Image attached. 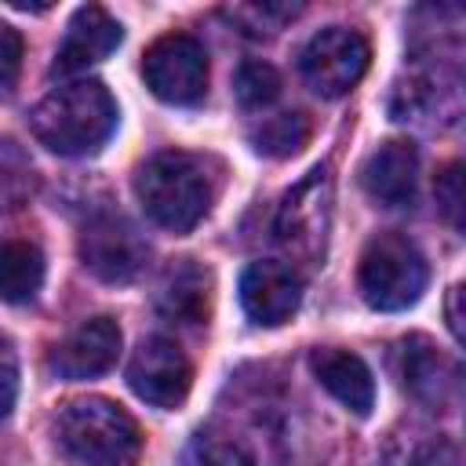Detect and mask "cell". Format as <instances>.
<instances>
[{
  "instance_id": "cell-18",
  "label": "cell",
  "mask_w": 466,
  "mask_h": 466,
  "mask_svg": "<svg viewBox=\"0 0 466 466\" xmlns=\"http://www.w3.org/2000/svg\"><path fill=\"white\" fill-rule=\"evenodd\" d=\"M178 466H255V459L237 437L218 430H197L182 448Z\"/></svg>"
},
{
  "instance_id": "cell-10",
  "label": "cell",
  "mask_w": 466,
  "mask_h": 466,
  "mask_svg": "<svg viewBox=\"0 0 466 466\" xmlns=\"http://www.w3.org/2000/svg\"><path fill=\"white\" fill-rule=\"evenodd\" d=\"M302 302V277L288 262L262 258L251 262L240 277V306L255 324L277 328L284 324Z\"/></svg>"
},
{
  "instance_id": "cell-20",
  "label": "cell",
  "mask_w": 466,
  "mask_h": 466,
  "mask_svg": "<svg viewBox=\"0 0 466 466\" xmlns=\"http://www.w3.org/2000/svg\"><path fill=\"white\" fill-rule=\"evenodd\" d=\"M33 182H36V175H33L25 149L0 135V215L22 208L33 193Z\"/></svg>"
},
{
  "instance_id": "cell-24",
  "label": "cell",
  "mask_w": 466,
  "mask_h": 466,
  "mask_svg": "<svg viewBox=\"0 0 466 466\" xmlns=\"http://www.w3.org/2000/svg\"><path fill=\"white\" fill-rule=\"evenodd\" d=\"M22 69V36L7 22H0V95H7Z\"/></svg>"
},
{
  "instance_id": "cell-27",
  "label": "cell",
  "mask_w": 466,
  "mask_h": 466,
  "mask_svg": "<svg viewBox=\"0 0 466 466\" xmlns=\"http://www.w3.org/2000/svg\"><path fill=\"white\" fill-rule=\"evenodd\" d=\"M459 302H462V288L455 284V288L448 291V306H444V309H448V328H451L455 339H462V309H459Z\"/></svg>"
},
{
  "instance_id": "cell-15",
  "label": "cell",
  "mask_w": 466,
  "mask_h": 466,
  "mask_svg": "<svg viewBox=\"0 0 466 466\" xmlns=\"http://www.w3.org/2000/svg\"><path fill=\"white\" fill-rule=\"evenodd\" d=\"M153 306L164 320L171 324H204L208 309H211V277L204 266H197L193 258H178L160 273Z\"/></svg>"
},
{
  "instance_id": "cell-19",
  "label": "cell",
  "mask_w": 466,
  "mask_h": 466,
  "mask_svg": "<svg viewBox=\"0 0 466 466\" xmlns=\"http://www.w3.org/2000/svg\"><path fill=\"white\" fill-rule=\"evenodd\" d=\"M251 142L266 157H291L309 142V120L302 113H277L251 127Z\"/></svg>"
},
{
  "instance_id": "cell-14",
  "label": "cell",
  "mask_w": 466,
  "mask_h": 466,
  "mask_svg": "<svg viewBox=\"0 0 466 466\" xmlns=\"http://www.w3.org/2000/svg\"><path fill=\"white\" fill-rule=\"evenodd\" d=\"M364 193L382 208H408L419 186V153L411 142H382L360 167Z\"/></svg>"
},
{
  "instance_id": "cell-6",
  "label": "cell",
  "mask_w": 466,
  "mask_h": 466,
  "mask_svg": "<svg viewBox=\"0 0 466 466\" xmlns=\"http://www.w3.org/2000/svg\"><path fill=\"white\" fill-rule=\"evenodd\" d=\"M80 262L106 284H127L146 269L149 244L120 211H91L80 226Z\"/></svg>"
},
{
  "instance_id": "cell-12",
  "label": "cell",
  "mask_w": 466,
  "mask_h": 466,
  "mask_svg": "<svg viewBox=\"0 0 466 466\" xmlns=\"http://www.w3.org/2000/svg\"><path fill=\"white\" fill-rule=\"evenodd\" d=\"M120 353V328L109 317H91L84 324H76L51 353V368L62 379H95L102 371H109L116 364Z\"/></svg>"
},
{
  "instance_id": "cell-23",
  "label": "cell",
  "mask_w": 466,
  "mask_h": 466,
  "mask_svg": "<svg viewBox=\"0 0 466 466\" xmlns=\"http://www.w3.org/2000/svg\"><path fill=\"white\" fill-rule=\"evenodd\" d=\"M437 208L451 229H462V164H448L437 178Z\"/></svg>"
},
{
  "instance_id": "cell-7",
  "label": "cell",
  "mask_w": 466,
  "mask_h": 466,
  "mask_svg": "<svg viewBox=\"0 0 466 466\" xmlns=\"http://www.w3.org/2000/svg\"><path fill=\"white\" fill-rule=\"evenodd\" d=\"M142 76L160 102L193 106L208 91V51L189 33H167L146 51Z\"/></svg>"
},
{
  "instance_id": "cell-8",
  "label": "cell",
  "mask_w": 466,
  "mask_h": 466,
  "mask_svg": "<svg viewBox=\"0 0 466 466\" xmlns=\"http://www.w3.org/2000/svg\"><path fill=\"white\" fill-rule=\"evenodd\" d=\"M368 58H371V47L357 29L328 25L320 33H313L309 44L302 47L299 69L317 95L339 98L357 87V80L368 69Z\"/></svg>"
},
{
  "instance_id": "cell-22",
  "label": "cell",
  "mask_w": 466,
  "mask_h": 466,
  "mask_svg": "<svg viewBox=\"0 0 466 466\" xmlns=\"http://www.w3.org/2000/svg\"><path fill=\"white\" fill-rule=\"evenodd\" d=\"M302 7L299 4H233L226 15L248 33V36H269L277 33L288 18H295Z\"/></svg>"
},
{
  "instance_id": "cell-9",
  "label": "cell",
  "mask_w": 466,
  "mask_h": 466,
  "mask_svg": "<svg viewBox=\"0 0 466 466\" xmlns=\"http://www.w3.org/2000/svg\"><path fill=\"white\" fill-rule=\"evenodd\" d=\"M131 390L153 408H178L193 386V364L171 339H142L127 364Z\"/></svg>"
},
{
  "instance_id": "cell-1",
  "label": "cell",
  "mask_w": 466,
  "mask_h": 466,
  "mask_svg": "<svg viewBox=\"0 0 466 466\" xmlns=\"http://www.w3.org/2000/svg\"><path fill=\"white\" fill-rule=\"evenodd\" d=\"M29 127L40 146L58 157H84L95 153L116 127V102L98 80H69L44 95L33 113Z\"/></svg>"
},
{
  "instance_id": "cell-13",
  "label": "cell",
  "mask_w": 466,
  "mask_h": 466,
  "mask_svg": "<svg viewBox=\"0 0 466 466\" xmlns=\"http://www.w3.org/2000/svg\"><path fill=\"white\" fill-rule=\"evenodd\" d=\"M400 382L415 400L430 408H448L459 397V364L430 339L415 335L400 342Z\"/></svg>"
},
{
  "instance_id": "cell-17",
  "label": "cell",
  "mask_w": 466,
  "mask_h": 466,
  "mask_svg": "<svg viewBox=\"0 0 466 466\" xmlns=\"http://www.w3.org/2000/svg\"><path fill=\"white\" fill-rule=\"evenodd\" d=\"M44 284V255L29 240H0V299L29 302Z\"/></svg>"
},
{
  "instance_id": "cell-16",
  "label": "cell",
  "mask_w": 466,
  "mask_h": 466,
  "mask_svg": "<svg viewBox=\"0 0 466 466\" xmlns=\"http://www.w3.org/2000/svg\"><path fill=\"white\" fill-rule=\"evenodd\" d=\"M309 364H313L317 382L339 404H346L357 415L371 411V404H375V379H371L368 364L357 353H350V350H317L309 357Z\"/></svg>"
},
{
  "instance_id": "cell-25",
  "label": "cell",
  "mask_w": 466,
  "mask_h": 466,
  "mask_svg": "<svg viewBox=\"0 0 466 466\" xmlns=\"http://www.w3.org/2000/svg\"><path fill=\"white\" fill-rule=\"evenodd\" d=\"M15 393H18V360H15V350L0 339V419L11 411Z\"/></svg>"
},
{
  "instance_id": "cell-5",
  "label": "cell",
  "mask_w": 466,
  "mask_h": 466,
  "mask_svg": "<svg viewBox=\"0 0 466 466\" xmlns=\"http://www.w3.org/2000/svg\"><path fill=\"white\" fill-rule=\"evenodd\" d=\"M426 280H430L426 258L419 255V248L411 240H404L397 233L375 237L360 255L357 284L371 309H386V313L408 309L426 291Z\"/></svg>"
},
{
  "instance_id": "cell-11",
  "label": "cell",
  "mask_w": 466,
  "mask_h": 466,
  "mask_svg": "<svg viewBox=\"0 0 466 466\" xmlns=\"http://www.w3.org/2000/svg\"><path fill=\"white\" fill-rule=\"evenodd\" d=\"M120 40H124L120 22H116L106 7L84 4V7H76V15L69 18L66 36H62V44H58V51H55V73H58V76H73V73H80V69L102 62L106 55H113V51L120 47Z\"/></svg>"
},
{
  "instance_id": "cell-26",
  "label": "cell",
  "mask_w": 466,
  "mask_h": 466,
  "mask_svg": "<svg viewBox=\"0 0 466 466\" xmlns=\"http://www.w3.org/2000/svg\"><path fill=\"white\" fill-rule=\"evenodd\" d=\"M411 466H462V455L455 441H430L415 451Z\"/></svg>"
},
{
  "instance_id": "cell-21",
  "label": "cell",
  "mask_w": 466,
  "mask_h": 466,
  "mask_svg": "<svg viewBox=\"0 0 466 466\" xmlns=\"http://www.w3.org/2000/svg\"><path fill=\"white\" fill-rule=\"evenodd\" d=\"M233 91H237L240 106H248V109H262V106H269V102L280 95V76H277V69H273L269 62L251 58V62H244V66L237 69Z\"/></svg>"
},
{
  "instance_id": "cell-4",
  "label": "cell",
  "mask_w": 466,
  "mask_h": 466,
  "mask_svg": "<svg viewBox=\"0 0 466 466\" xmlns=\"http://www.w3.org/2000/svg\"><path fill=\"white\" fill-rule=\"evenodd\" d=\"M277 244L288 251V266L317 269L328 255L331 233V175L328 167H313L299 186H291L273 218Z\"/></svg>"
},
{
  "instance_id": "cell-3",
  "label": "cell",
  "mask_w": 466,
  "mask_h": 466,
  "mask_svg": "<svg viewBox=\"0 0 466 466\" xmlns=\"http://www.w3.org/2000/svg\"><path fill=\"white\" fill-rule=\"evenodd\" d=\"M55 437L80 466H135L142 455L138 422L106 397L69 400L55 419Z\"/></svg>"
},
{
  "instance_id": "cell-2",
  "label": "cell",
  "mask_w": 466,
  "mask_h": 466,
  "mask_svg": "<svg viewBox=\"0 0 466 466\" xmlns=\"http://www.w3.org/2000/svg\"><path fill=\"white\" fill-rule=\"evenodd\" d=\"M135 193L146 215L171 233H189L208 215L215 197L204 160L182 149L149 157L135 175Z\"/></svg>"
}]
</instances>
